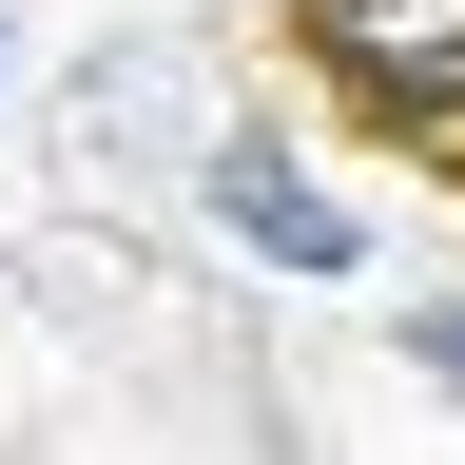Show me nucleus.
Returning <instances> with one entry per match:
<instances>
[{"label": "nucleus", "mask_w": 465, "mask_h": 465, "mask_svg": "<svg viewBox=\"0 0 465 465\" xmlns=\"http://www.w3.org/2000/svg\"><path fill=\"white\" fill-rule=\"evenodd\" d=\"M427 369H446V388H465V311H427Z\"/></svg>", "instance_id": "obj_3"}, {"label": "nucleus", "mask_w": 465, "mask_h": 465, "mask_svg": "<svg viewBox=\"0 0 465 465\" xmlns=\"http://www.w3.org/2000/svg\"><path fill=\"white\" fill-rule=\"evenodd\" d=\"M232 213H252L272 252H311V272H349V213H311V194H291L272 155H232Z\"/></svg>", "instance_id": "obj_2"}, {"label": "nucleus", "mask_w": 465, "mask_h": 465, "mask_svg": "<svg viewBox=\"0 0 465 465\" xmlns=\"http://www.w3.org/2000/svg\"><path fill=\"white\" fill-rule=\"evenodd\" d=\"M311 39H330L369 97H407V116L465 97V0H311Z\"/></svg>", "instance_id": "obj_1"}]
</instances>
